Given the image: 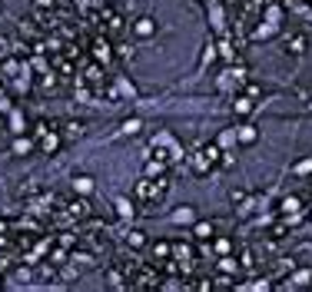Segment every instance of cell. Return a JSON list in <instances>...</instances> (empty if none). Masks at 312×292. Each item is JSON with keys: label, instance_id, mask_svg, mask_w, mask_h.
Masks as SVG:
<instances>
[{"label": "cell", "instance_id": "1", "mask_svg": "<svg viewBox=\"0 0 312 292\" xmlns=\"http://www.w3.org/2000/svg\"><path fill=\"white\" fill-rule=\"evenodd\" d=\"M306 47H309V37H306V34L286 37V53H289V56H302V53H306Z\"/></svg>", "mask_w": 312, "mask_h": 292}, {"label": "cell", "instance_id": "15", "mask_svg": "<svg viewBox=\"0 0 312 292\" xmlns=\"http://www.w3.org/2000/svg\"><path fill=\"white\" fill-rule=\"evenodd\" d=\"M219 269H223L226 276H236V272H239V262H236V259H229V256H226L223 262H219Z\"/></svg>", "mask_w": 312, "mask_h": 292}, {"label": "cell", "instance_id": "21", "mask_svg": "<svg viewBox=\"0 0 312 292\" xmlns=\"http://www.w3.org/2000/svg\"><path fill=\"white\" fill-rule=\"evenodd\" d=\"M56 246H63V249H73V246H77V239L70 236V233H63V236L56 239Z\"/></svg>", "mask_w": 312, "mask_h": 292}, {"label": "cell", "instance_id": "16", "mask_svg": "<svg viewBox=\"0 0 312 292\" xmlns=\"http://www.w3.org/2000/svg\"><path fill=\"white\" fill-rule=\"evenodd\" d=\"M116 213H120L123 219H133V206H130L126 199H116Z\"/></svg>", "mask_w": 312, "mask_h": 292}, {"label": "cell", "instance_id": "30", "mask_svg": "<svg viewBox=\"0 0 312 292\" xmlns=\"http://www.w3.org/2000/svg\"><path fill=\"white\" fill-rule=\"evenodd\" d=\"M0 56H3V40H0Z\"/></svg>", "mask_w": 312, "mask_h": 292}, {"label": "cell", "instance_id": "28", "mask_svg": "<svg viewBox=\"0 0 312 292\" xmlns=\"http://www.w3.org/2000/svg\"><path fill=\"white\" fill-rule=\"evenodd\" d=\"M37 7H40V10H47V7H53V0H34Z\"/></svg>", "mask_w": 312, "mask_h": 292}, {"label": "cell", "instance_id": "7", "mask_svg": "<svg viewBox=\"0 0 312 292\" xmlns=\"http://www.w3.org/2000/svg\"><path fill=\"white\" fill-rule=\"evenodd\" d=\"M63 136H67V140L83 136V123H80V120H67V123H63Z\"/></svg>", "mask_w": 312, "mask_h": 292}, {"label": "cell", "instance_id": "29", "mask_svg": "<svg viewBox=\"0 0 312 292\" xmlns=\"http://www.w3.org/2000/svg\"><path fill=\"white\" fill-rule=\"evenodd\" d=\"M10 110V100H7V97H0V113H7Z\"/></svg>", "mask_w": 312, "mask_h": 292}, {"label": "cell", "instance_id": "22", "mask_svg": "<svg viewBox=\"0 0 312 292\" xmlns=\"http://www.w3.org/2000/svg\"><path fill=\"white\" fill-rule=\"evenodd\" d=\"M253 262H256V256H253V252H243V259H239V269H253Z\"/></svg>", "mask_w": 312, "mask_h": 292}, {"label": "cell", "instance_id": "6", "mask_svg": "<svg viewBox=\"0 0 312 292\" xmlns=\"http://www.w3.org/2000/svg\"><path fill=\"white\" fill-rule=\"evenodd\" d=\"M73 190H77L80 196H90V193H93V180H90V176H73Z\"/></svg>", "mask_w": 312, "mask_h": 292}, {"label": "cell", "instance_id": "18", "mask_svg": "<svg viewBox=\"0 0 312 292\" xmlns=\"http://www.w3.org/2000/svg\"><path fill=\"white\" fill-rule=\"evenodd\" d=\"M196 236H200V239H209L212 236V223H196Z\"/></svg>", "mask_w": 312, "mask_h": 292}, {"label": "cell", "instance_id": "31", "mask_svg": "<svg viewBox=\"0 0 312 292\" xmlns=\"http://www.w3.org/2000/svg\"><path fill=\"white\" fill-rule=\"evenodd\" d=\"M309 216H312V213H309Z\"/></svg>", "mask_w": 312, "mask_h": 292}, {"label": "cell", "instance_id": "26", "mask_svg": "<svg viewBox=\"0 0 312 292\" xmlns=\"http://www.w3.org/2000/svg\"><path fill=\"white\" fill-rule=\"evenodd\" d=\"M296 206H299V202H296V199H286V202H282V213H292Z\"/></svg>", "mask_w": 312, "mask_h": 292}, {"label": "cell", "instance_id": "14", "mask_svg": "<svg viewBox=\"0 0 312 292\" xmlns=\"http://www.w3.org/2000/svg\"><path fill=\"white\" fill-rule=\"evenodd\" d=\"M292 173H296V176H306V173H312V156L299 159V163H296V166H292Z\"/></svg>", "mask_w": 312, "mask_h": 292}, {"label": "cell", "instance_id": "27", "mask_svg": "<svg viewBox=\"0 0 312 292\" xmlns=\"http://www.w3.org/2000/svg\"><path fill=\"white\" fill-rule=\"evenodd\" d=\"M233 202H246V193L243 190H233Z\"/></svg>", "mask_w": 312, "mask_h": 292}, {"label": "cell", "instance_id": "13", "mask_svg": "<svg viewBox=\"0 0 312 292\" xmlns=\"http://www.w3.org/2000/svg\"><path fill=\"white\" fill-rule=\"evenodd\" d=\"M272 34H276V27H272V23H259L256 30H253V37H256V40H269Z\"/></svg>", "mask_w": 312, "mask_h": 292}, {"label": "cell", "instance_id": "24", "mask_svg": "<svg viewBox=\"0 0 312 292\" xmlns=\"http://www.w3.org/2000/svg\"><path fill=\"white\" fill-rule=\"evenodd\" d=\"M169 252H173V249H169V246H166V243H159V246H156V249H153V256H159V259H166V256H169Z\"/></svg>", "mask_w": 312, "mask_h": 292}, {"label": "cell", "instance_id": "17", "mask_svg": "<svg viewBox=\"0 0 312 292\" xmlns=\"http://www.w3.org/2000/svg\"><path fill=\"white\" fill-rule=\"evenodd\" d=\"M216 252H219V256H229V252H233V239H216Z\"/></svg>", "mask_w": 312, "mask_h": 292}, {"label": "cell", "instance_id": "32", "mask_svg": "<svg viewBox=\"0 0 312 292\" xmlns=\"http://www.w3.org/2000/svg\"><path fill=\"white\" fill-rule=\"evenodd\" d=\"M309 193H312V190H309Z\"/></svg>", "mask_w": 312, "mask_h": 292}, {"label": "cell", "instance_id": "25", "mask_svg": "<svg viewBox=\"0 0 312 292\" xmlns=\"http://www.w3.org/2000/svg\"><path fill=\"white\" fill-rule=\"evenodd\" d=\"M219 166H233V153H219Z\"/></svg>", "mask_w": 312, "mask_h": 292}, {"label": "cell", "instance_id": "5", "mask_svg": "<svg viewBox=\"0 0 312 292\" xmlns=\"http://www.w3.org/2000/svg\"><path fill=\"white\" fill-rule=\"evenodd\" d=\"M256 130H253V126H239V130H236V143H243V146H249V143H256Z\"/></svg>", "mask_w": 312, "mask_h": 292}, {"label": "cell", "instance_id": "12", "mask_svg": "<svg viewBox=\"0 0 312 292\" xmlns=\"http://www.w3.org/2000/svg\"><path fill=\"white\" fill-rule=\"evenodd\" d=\"M193 216H196V213H193L190 206H179L176 213H173V223H179V226H183V223H193Z\"/></svg>", "mask_w": 312, "mask_h": 292}, {"label": "cell", "instance_id": "2", "mask_svg": "<svg viewBox=\"0 0 312 292\" xmlns=\"http://www.w3.org/2000/svg\"><path fill=\"white\" fill-rule=\"evenodd\" d=\"M133 34L136 37H153L156 34V20L153 17H140V20L133 23Z\"/></svg>", "mask_w": 312, "mask_h": 292}, {"label": "cell", "instance_id": "19", "mask_svg": "<svg viewBox=\"0 0 312 292\" xmlns=\"http://www.w3.org/2000/svg\"><path fill=\"white\" fill-rule=\"evenodd\" d=\"M236 143V130H226L223 140H219V149H226V146H233Z\"/></svg>", "mask_w": 312, "mask_h": 292}, {"label": "cell", "instance_id": "4", "mask_svg": "<svg viewBox=\"0 0 312 292\" xmlns=\"http://www.w3.org/2000/svg\"><path fill=\"white\" fill-rule=\"evenodd\" d=\"M67 216H73V219H87V216H90V206H87V202H83V199H73V202H70V206H67Z\"/></svg>", "mask_w": 312, "mask_h": 292}, {"label": "cell", "instance_id": "8", "mask_svg": "<svg viewBox=\"0 0 312 292\" xmlns=\"http://www.w3.org/2000/svg\"><path fill=\"white\" fill-rule=\"evenodd\" d=\"M233 113L236 116H249V113H253V100H249V97H239V100L233 103Z\"/></svg>", "mask_w": 312, "mask_h": 292}, {"label": "cell", "instance_id": "9", "mask_svg": "<svg viewBox=\"0 0 312 292\" xmlns=\"http://www.w3.org/2000/svg\"><path fill=\"white\" fill-rule=\"evenodd\" d=\"M40 146H44L47 153H56V149H60V136L56 133H44L40 136Z\"/></svg>", "mask_w": 312, "mask_h": 292}, {"label": "cell", "instance_id": "11", "mask_svg": "<svg viewBox=\"0 0 312 292\" xmlns=\"http://www.w3.org/2000/svg\"><path fill=\"white\" fill-rule=\"evenodd\" d=\"M30 149H34V143H30L27 136H17V140H13V153H17V156H27Z\"/></svg>", "mask_w": 312, "mask_h": 292}, {"label": "cell", "instance_id": "23", "mask_svg": "<svg viewBox=\"0 0 312 292\" xmlns=\"http://www.w3.org/2000/svg\"><path fill=\"white\" fill-rule=\"evenodd\" d=\"M140 120H126V123H123V133H140Z\"/></svg>", "mask_w": 312, "mask_h": 292}, {"label": "cell", "instance_id": "3", "mask_svg": "<svg viewBox=\"0 0 312 292\" xmlns=\"http://www.w3.org/2000/svg\"><path fill=\"white\" fill-rule=\"evenodd\" d=\"M110 56H113V47L110 44H103V40L93 44V60H97V63H110Z\"/></svg>", "mask_w": 312, "mask_h": 292}, {"label": "cell", "instance_id": "10", "mask_svg": "<svg viewBox=\"0 0 312 292\" xmlns=\"http://www.w3.org/2000/svg\"><path fill=\"white\" fill-rule=\"evenodd\" d=\"M126 246H130V249H143L146 246V236L140 233V229H133V233H126Z\"/></svg>", "mask_w": 312, "mask_h": 292}, {"label": "cell", "instance_id": "20", "mask_svg": "<svg viewBox=\"0 0 312 292\" xmlns=\"http://www.w3.org/2000/svg\"><path fill=\"white\" fill-rule=\"evenodd\" d=\"M212 60H216V47H212V44H206V50H203V63L209 67Z\"/></svg>", "mask_w": 312, "mask_h": 292}]
</instances>
